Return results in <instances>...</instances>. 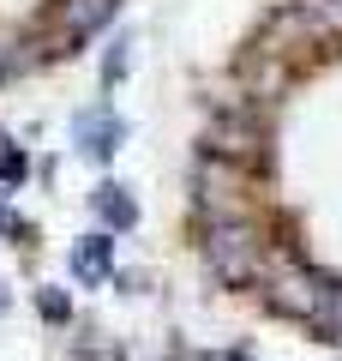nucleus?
I'll list each match as a JSON object with an SVG mask.
<instances>
[{
  "instance_id": "obj_1",
  "label": "nucleus",
  "mask_w": 342,
  "mask_h": 361,
  "mask_svg": "<svg viewBox=\"0 0 342 361\" xmlns=\"http://www.w3.org/2000/svg\"><path fill=\"white\" fill-rule=\"evenodd\" d=\"M265 283H270L265 295H270V307H277V313H294V319H324V301H330V289L318 283L312 271H300L294 259H277Z\"/></svg>"
},
{
  "instance_id": "obj_2",
  "label": "nucleus",
  "mask_w": 342,
  "mask_h": 361,
  "mask_svg": "<svg viewBox=\"0 0 342 361\" xmlns=\"http://www.w3.org/2000/svg\"><path fill=\"white\" fill-rule=\"evenodd\" d=\"M210 265L222 271L228 283H253L258 271H265V247H258L253 229H241V223H228V229L210 235Z\"/></svg>"
},
{
  "instance_id": "obj_3",
  "label": "nucleus",
  "mask_w": 342,
  "mask_h": 361,
  "mask_svg": "<svg viewBox=\"0 0 342 361\" xmlns=\"http://www.w3.org/2000/svg\"><path fill=\"white\" fill-rule=\"evenodd\" d=\"M72 139H78V151H84V157H96V163H102V157L114 151V139H120V121H114L108 109H84V115L72 121Z\"/></svg>"
},
{
  "instance_id": "obj_4",
  "label": "nucleus",
  "mask_w": 342,
  "mask_h": 361,
  "mask_svg": "<svg viewBox=\"0 0 342 361\" xmlns=\"http://www.w3.org/2000/svg\"><path fill=\"white\" fill-rule=\"evenodd\" d=\"M108 265H114V241L108 235H84V241L72 247V277L78 283H102Z\"/></svg>"
},
{
  "instance_id": "obj_5",
  "label": "nucleus",
  "mask_w": 342,
  "mask_h": 361,
  "mask_svg": "<svg viewBox=\"0 0 342 361\" xmlns=\"http://www.w3.org/2000/svg\"><path fill=\"white\" fill-rule=\"evenodd\" d=\"M253 145H258V127L246 115H222L210 127V151H222V157H246Z\"/></svg>"
},
{
  "instance_id": "obj_6",
  "label": "nucleus",
  "mask_w": 342,
  "mask_h": 361,
  "mask_svg": "<svg viewBox=\"0 0 342 361\" xmlns=\"http://www.w3.org/2000/svg\"><path fill=\"white\" fill-rule=\"evenodd\" d=\"M96 211L114 223V229H132V223H139V205H132L120 187H96Z\"/></svg>"
},
{
  "instance_id": "obj_7",
  "label": "nucleus",
  "mask_w": 342,
  "mask_h": 361,
  "mask_svg": "<svg viewBox=\"0 0 342 361\" xmlns=\"http://www.w3.org/2000/svg\"><path fill=\"white\" fill-rule=\"evenodd\" d=\"M300 18L318 37H342V0H300Z\"/></svg>"
},
{
  "instance_id": "obj_8",
  "label": "nucleus",
  "mask_w": 342,
  "mask_h": 361,
  "mask_svg": "<svg viewBox=\"0 0 342 361\" xmlns=\"http://www.w3.org/2000/svg\"><path fill=\"white\" fill-rule=\"evenodd\" d=\"M25 151H18L13 139H6V133H0V180H6V187H18V180H25Z\"/></svg>"
},
{
  "instance_id": "obj_9",
  "label": "nucleus",
  "mask_w": 342,
  "mask_h": 361,
  "mask_svg": "<svg viewBox=\"0 0 342 361\" xmlns=\"http://www.w3.org/2000/svg\"><path fill=\"white\" fill-rule=\"evenodd\" d=\"M102 13H108V0H72V6H66V25H72V30H90Z\"/></svg>"
},
{
  "instance_id": "obj_10",
  "label": "nucleus",
  "mask_w": 342,
  "mask_h": 361,
  "mask_svg": "<svg viewBox=\"0 0 342 361\" xmlns=\"http://www.w3.org/2000/svg\"><path fill=\"white\" fill-rule=\"evenodd\" d=\"M37 307H42V319H54V325H61L66 313H72V307H66V295H61V289H42V295H37Z\"/></svg>"
},
{
  "instance_id": "obj_11",
  "label": "nucleus",
  "mask_w": 342,
  "mask_h": 361,
  "mask_svg": "<svg viewBox=\"0 0 342 361\" xmlns=\"http://www.w3.org/2000/svg\"><path fill=\"white\" fill-rule=\"evenodd\" d=\"M0 307H6V295H0Z\"/></svg>"
}]
</instances>
